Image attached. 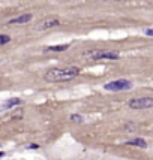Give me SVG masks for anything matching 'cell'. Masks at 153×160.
I'll list each match as a JSON object with an SVG mask.
<instances>
[{
	"instance_id": "obj_1",
	"label": "cell",
	"mask_w": 153,
	"mask_h": 160,
	"mask_svg": "<svg viewBox=\"0 0 153 160\" xmlns=\"http://www.w3.org/2000/svg\"><path fill=\"white\" fill-rule=\"evenodd\" d=\"M80 73V69L75 66H66V68H54L50 69L45 73V80L48 82H63V81H71L77 78Z\"/></svg>"
},
{
	"instance_id": "obj_2",
	"label": "cell",
	"mask_w": 153,
	"mask_h": 160,
	"mask_svg": "<svg viewBox=\"0 0 153 160\" xmlns=\"http://www.w3.org/2000/svg\"><path fill=\"white\" fill-rule=\"evenodd\" d=\"M120 57V54L116 51H110V49H95L90 53H86L84 58L87 60H101V58H108V60H117Z\"/></svg>"
},
{
	"instance_id": "obj_3",
	"label": "cell",
	"mask_w": 153,
	"mask_h": 160,
	"mask_svg": "<svg viewBox=\"0 0 153 160\" xmlns=\"http://www.w3.org/2000/svg\"><path fill=\"white\" fill-rule=\"evenodd\" d=\"M104 88L108 92H125V90H131L132 88V82L128 80H117L111 81L104 85Z\"/></svg>"
},
{
	"instance_id": "obj_4",
	"label": "cell",
	"mask_w": 153,
	"mask_h": 160,
	"mask_svg": "<svg viewBox=\"0 0 153 160\" xmlns=\"http://www.w3.org/2000/svg\"><path fill=\"white\" fill-rule=\"evenodd\" d=\"M128 106L131 109H149L153 106V99L152 97H135L129 100Z\"/></svg>"
},
{
	"instance_id": "obj_5",
	"label": "cell",
	"mask_w": 153,
	"mask_h": 160,
	"mask_svg": "<svg viewBox=\"0 0 153 160\" xmlns=\"http://www.w3.org/2000/svg\"><path fill=\"white\" fill-rule=\"evenodd\" d=\"M59 20L57 18H47V20H44V21H41V23L36 25V30H47V29H53V27H56V25H59Z\"/></svg>"
},
{
	"instance_id": "obj_6",
	"label": "cell",
	"mask_w": 153,
	"mask_h": 160,
	"mask_svg": "<svg viewBox=\"0 0 153 160\" xmlns=\"http://www.w3.org/2000/svg\"><path fill=\"white\" fill-rule=\"evenodd\" d=\"M32 18H33L32 14H23L20 17L12 18L11 21H9V24H26V23H29V21H32Z\"/></svg>"
},
{
	"instance_id": "obj_7",
	"label": "cell",
	"mask_w": 153,
	"mask_h": 160,
	"mask_svg": "<svg viewBox=\"0 0 153 160\" xmlns=\"http://www.w3.org/2000/svg\"><path fill=\"white\" fill-rule=\"evenodd\" d=\"M126 145H135V147H140V148H146V147H147L146 141L141 139V138H135V139L126 141Z\"/></svg>"
},
{
	"instance_id": "obj_8",
	"label": "cell",
	"mask_w": 153,
	"mask_h": 160,
	"mask_svg": "<svg viewBox=\"0 0 153 160\" xmlns=\"http://www.w3.org/2000/svg\"><path fill=\"white\" fill-rule=\"evenodd\" d=\"M20 103H21V99H18V97H14V99L6 100V102L3 103V106H2L0 109H9V108H14V106H17V105H20Z\"/></svg>"
},
{
	"instance_id": "obj_9",
	"label": "cell",
	"mask_w": 153,
	"mask_h": 160,
	"mask_svg": "<svg viewBox=\"0 0 153 160\" xmlns=\"http://www.w3.org/2000/svg\"><path fill=\"white\" fill-rule=\"evenodd\" d=\"M69 48V45H56V46H47L45 48V51H48V53H51V51H65V49H68Z\"/></svg>"
},
{
	"instance_id": "obj_10",
	"label": "cell",
	"mask_w": 153,
	"mask_h": 160,
	"mask_svg": "<svg viewBox=\"0 0 153 160\" xmlns=\"http://www.w3.org/2000/svg\"><path fill=\"white\" fill-rule=\"evenodd\" d=\"M71 121H74V123H83L84 118H83L81 115H78V114H72L71 115Z\"/></svg>"
},
{
	"instance_id": "obj_11",
	"label": "cell",
	"mask_w": 153,
	"mask_h": 160,
	"mask_svg": "<svg viewBox=\"0 0 153 160\" xmlns=\"http://www.w3.org/2000/svg\"><path fill=\"white\" fill-rule=\"evenodd\" d=\"M9 41H11V37H9V36H6V34H0V45L8 44Z\"/></svg>"
},
{
	"instance_id": "obj_12",
	"label": "cell",
	"mask_w": 153,
	"mask_h": 160,
	"mask_svg": "<svg viewBox=\"0 0 153 160\" xmlns=\"http://www.w3.org/2000/svg\"><path fill=\"white\" fill-rule=\"evenodd\" d=\"M125 130H135V126H134L132 123H128V124L125 126Z\"/></svg>"
},
{
	"instance_id": "obj_13",
	"label": "cell",
	"mask_w": 153,
	"mask_h": 160,
	"mask_svg": "<svg viewBox=\"0 0 153 160\" xmlns=\"http://www.w3.org/2000/svg\"><path fill=\"white\" fill-rule=\"evenodd\" d=\"M146 34H147V36H153V29H149V30H146Z\"/></svg>"
},
{
	"instance_id": "obj_14",
	"label": "cell",
	"mask_w": 153,
	"mask_h": 160,
	"mask_svg": "<svg viewBox=\"0 0 153 160\" xmlns=\"http://www.w3.org/2000/svg\"><path fill=\"white\" fill-rule=\"evenodd\" d=\"M29 148H32V150H33V148H39V145H36V144H32V145H29Z\"/></svg>"
},
{
	"instance_id": "obj_15",
	"label": "cell",
	"mask_w": 153,
	"mask_h": 160,
	"mask_svg": "<svg viewBox=\"0 0 153 160\" xmlns=\"http://www.w3.org/2000/svg\"><path fill=\"white\" fill-rule=\"evenodd\" d=\"M3 154H5V153H0V157H2V156H3Z\"/></svg>"
},
{
	"instance_id": "obj_16",
	"label": "cell",
	"mask_w": 153,
	"mask_h": 160,
	"mask_svg": "<svg viewBox=\"0 0 153 160\" xmlns=\"http://www.w3.org/2000/svg\"><path fill=\"white\" fill-rule=\"evenodd\" d=\"M119 2H123V0H119Z\"/></svg>"
}]
</instances>
